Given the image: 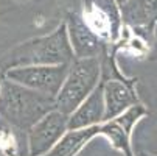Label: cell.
Segmentation results:
<instances>
[{"label": "cell", "mask_w": 157, "mask_h": 156, "mask_svg": "<svg viewBox=\"0 0 157 156\" xmlns=\"http://www.w3.org/2000/svg\"><path fill=\"white\" fill-rule=\"evenodd\" d=\"M55 109V98L6 80L0 87V117L10 125L30 131L45 114Z\"/></svg>", "instance_id": "cell-1"}, {"label": "cell", "mask_w": 157, "mask_h": 156, "mask_svg": "<svg viewBox=\"0 0 157 156\" xmlns=\"http://www.w3.org/2000/svg\"><path fill=\"white\" fill-rule=\"evenodd\" d=\"M75 59L73 50L67 34L65 24H61L52 34L30 39L11 50L0 66L8 70L24 66H42V64H70Z\"/></svg>", "instance_id": "cell-2"}, {"label": "cell", "mask_w": 157, "mask_h": 156, "mask_svg": "<svg viewBox=\"0 0 157 156\" xmlns=\"http://www.w3.org/2000/svg\"><path fill=\"white\" fill-rule=\"evenodd\" d=\"M101 64L98 56L75 58L70 62L67 77L55 97V109L70 116L94 91L98 83Z\"/></svg>", "instance_id": "cell-3"}, {"label": "cell", "mask_w": 157, "mask_h": 156, "mask_svg": "<svg viewBox=\"0 0 157 156\" xmlns=\"http://www.w3.org/2000/svg\"><path fill=\"white\" fill-rule=\"evenodd\" d=\"M70 64H42V66H24V67L8 69V80L19 83L25 87L34 89L50 97H56L67 77Z\"/></svg>", "instance_id": "cell-4"}, {"label": "cell", "mask_w": 157, "mask_h": 156, "mask_svg": "<svg viewBox=\"0 0 157 156\" xmlns=\"http://www.w3.org/2000/svg\"><path fill=\"white\" fill-rule=\"evenodd\" d=\"M69 116L58 109L50 111L39 122L30 128L28 136V156L45 154L65 133Z\"/></svg>", "instance_id": "cell-5"}, {"label": "cell", "mask_w": 157, "mask_h": 156, "mask_svg": "<svg viewBox=\"0 0 157 156\" xmlns=\"http://www.w3.org/2000/svg\"><path fill=\"white\" fill-rule=\"evenodd\" d=\"M65 27L75 58L98 56L101 52V41L79 13L72 11L67 14Z\"/></svg>", "instance_id": "cell-6"}, {"label": "cell", "mask_w": 157, "mask_h": 156, "mask_svg": "<svg viewBox=\"0 0 157 156\" xmlns=\"http://www.w3.org/2000/svg\"><path fill=\"white\" fill-rule=\"evenodd\" d=\"M103 114H104V95H103V84H100L94 87V91L69 116L67 130H78V128L98 125L103 120Z\"/></svg>", "instance_id": "cell-7"}, {"label": "cell", "mask_w": 157, "mask_h": 156, "mask_svg": "<svg viewBox=\"0 0 157 156\" xmlns=\"http://www.w3.org/2000/svg\"><path fill=\"white\" fill-rule=\"evenodd\" d=\"M120 10L121 19L128 25L152 33L157 24V0H126Z\"/></svg>", "instance_id": "cell-8"}, {"label": "cell", "mask_w": 157, "mask_h": 156, "mask_svg": "<svg viewBox=\"0 0 157 156\" xmlns=\"http://www.w3.org/2000/svg\"><path fill=\"white\" fill-rule=\"evenodd\" d=\"M103 95H104V114L103 120H112L120 116L123 111L136 105L137 98L132 91L120 81H107L103 84Z\"/></svg>", "instance_id": "cell-9"}, {"label": "cell", "mask_w": 157, "mask_h": 156, "mask_svg": "<svg viewBox=\"0 0 157 156\" xmlns=\"http://www.w3.org/2000/svg\"><path fill=\"white\" fill-rule=\"evenodd\" d=\"M101 133V126L92 125L78 130H69V133H64L62 138L42 156H73L79 151V148L95 134Z\"/></svg>", "instance_id": "cell-10"}, {"label": "cell", "mask_w": 157, "mask_h": 156, "mask_svg": "<svg viewBox=\"0 0 157 156\" xmlns=\"http://www.w3.org/2000/svg\"><path fill=\"white\" fill-rule=\"evenodd\" d=\"M25 133L0 117V156H27Z\"/></svg>", "instance_id": "cell-11"}, {"label": "cell", "mask_w": 157, "mask_h": 156, "mask_svg": "<svg viewBox=\"0 0 157 156\" xmlns=\"http://www.w3.org/2000/svg\"><path fill=\"white\" fill-rule=\"evenodd\" d=\"M114 2L117 3V6H121V5H123V3L126 2V0H114Z\"/></svg>", "instance_id": "cell-12"}]
</instances>
